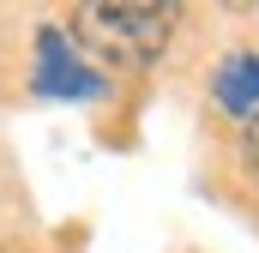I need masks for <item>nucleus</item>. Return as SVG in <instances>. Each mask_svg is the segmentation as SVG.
<instances>
[{
    "label": "nucleus",
    "mask_w": 259,
    "mask_h": 253,
    "mask_svg": "<svg viewBox=\"0 0 259 253\" xmlns=\"http://www.w3.org/2000/svg\"><path fill=\"white\" fill-rule=\"evenodd\" d=\"M72 30L103 61L151 66L163 55L169 30H175V6H157V0H91V6H78Z\"/></svg>",
    "instance_id": "1"
},
{
    "label": "nucleus",
    "mask_w": 259,
    "mask_h": 253,
    "mask_svg": "<svg viewBox=\"0 0 259 253\" xmlns=\"http://www.w3.org/2000/svg\"><path fill=\"white\" fill-rule=\"evenodd\" d=\"M109 85H103V72H91V66L78 61L72 49H66L61 30H42L36 36V97H61V103H97Z\"/></svg>",
    "instance_id": "2"
},
{
    "label": "nucleus",
    "mask_w": 259,
    "mask_h": 253,
    "mask_svg": "<svg viewBox=\"0 0 259 253\" xmlns=\"http://www.w3.org/2000/svg\"><path fill=\"white\" fill-rule=\"evenodd\" d=\"M211 91H217V103L229 115H253L259 109V55H229V61L217 66Z\"/></svg>",
    "instance_id": "3"
},
{
    "label": "nucleus",
    "mask_w": 259,
    "mask_h": 253,
    "mask_svg": "<svg viewBox=\"0 0 259 253\" xmlns=\"http://www.w3.org/2000/svg\"><path fill=\"white\" fill-rule=\"evenodd\" d=\"M247 157H253V169H259V115H253V126H247Z\"/></svg>",
    "instance_id": "4"
}]
</instances>
